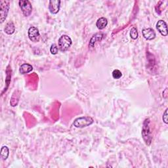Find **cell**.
Returning <instances> with one entry per match:
<instances>
[{"label":"cell","mask_w":168,"mask_h":168,"mask_svg":"<svg viewBox=\"0 0 168 168\" xmlns=\"http://www.w3.org/2000/svg\"><path fill=\"white\" fill-rule=\"evenodd\" d=\"M93 123V120L89 116L78 118L74 121V126L78 128H83L89 126Z\"/></svg>","instance_id":"obj_2"},{"label":"cell","mask_w":168,"mask_h":168,"mask_svg":"<svg viewBox=\"0 0 168 168\" xmlns=\"http://www.w3.org/2000/svg\"><path fill=\"white\" fill-rule=\"evenodd\" d=\"M32 70H33V67L32 66V65H30L29 64L25 63L20 66L19 72L21 74H25L30 73V72H32Z\"/></svg>","instance_id":"obj_11"},{"label":"cell","mask_w":168,"mask_h":168,"mask_svg":"<svg viewBox=\"0 0 168 168\" xmlns=\"http://www.w3.org/2000/svg\"><path fill=\"white\" fill-rule=\"evenodd\" d=\"M9 8V2L4 1V0L0 2V20H1L2 23L4 22V20L6 19Z\"/></svg>","instance_id":"obj_4"},{"label":"cell","mask_w":168,"mask_h":168,"mask_svg":"<svg viewBox=\"0 0 168 168\" xmlns=\"http://www.w3.org/2000/svg\"><path fill=\"white\" fill-rule=\"evenodd\" d=\"M5 32L6 34L9 35L13 34L15 31V24L12 22V21H9V22L5 25Z\"/></svg>","instance_id":"obj_13"},{"label":"cell","mask_w":168,"mask_h":168,"mask_svg":"<svg viewBox=\"0 0 168 168\" xmlns=\"http://www.w3.org/2000/svg\"><path fill=\"white\" fill-rule=\"evenodd\" d=\"M167 110H168L167 108L165 110V112H164L163 117H162L163 121H164V123H165L166 124H168V121H167Z\"/></svg>","instance_id":"obj_19"},{"label":"cell","mask_w":168,"mask_h":168,"mask_svg":"<svg viewBox=\"0 0 168 168\" xmlns=\"http://www.w3.org/2000/svg\"><path fill=\"white\" fill-rule=\"evenodd\" d=\"M103 37V35L102 33H97L93 35L90 41H89V46L91 47H93L95 44V43L98 41H101Z\"/></svg>","instance_id":"obj_12"},{"label":"cell","mask_w":168,"mask_h":168,"mask_svg":"<svg viewBox=\"0 0 168 168\" xmlns=\"http://www.w3.org/2000/svg\"><path fill=\"white\" fill-rule=\"evenodd\" d=\"M156 28L160 33L163 36H167L168 34L167 25L165 21L163 20H160L156 24Z\"/></svg>","instance_id":"obj_7"},{"label":"cell","mask_w":168,"mask_h":168,"mask_svg":"<svg viewBox=\"0 0 168 168\" xmlns=\"http://www.w3.org/2000/svg\"><path fill=\"white\" fill-rule=\"evenodd\" d=\"M108 24V20H107L105 17L100 18L96 21V26L99 30H103L106 28V26Z\"/></svg>","instance_id":"obj_10"},{"label":"cell","mask_w":168,"mask_h":168,"mask_svg":"<svg viewBox=\"0 0 168 168\" xmlns=\"http://www.w3.org/2000/svg\"><path fill=\"white\" fill-rule=\"evenodd\" d=\"M60 1L59 0H51L49 2V11L52 14L58 13L60 10Z\"/></svg>","instance_id":"obj_8"},{"label":"cell","mask_w":168,"mask_h":168,"mask_svg":"<svg viewBox=\"0 0 168 168\" xmlns=\"http://www.w3.org/2000/svg\"><path fill=\"white\" fill-rule=\"evenodd\" d=\"M72 40L67 35H62L59 40V47L62 52L66 51L72 45Z\"/></svg>","instance_id":"obj_3"},{"label":"cell","mask_w":168,"mask_h":168,"mask_svg":"<svg viewBox=\"0 0 168 168\" xmlns=\"http://www.w3.org/2000/svg\"><path fill=\"white\" fill-rule=\"evenodd\" d=\"M121 76H122V74L119 70H114L112 72V77L114 79H120Z\"/></svg>","instance_id":"obj_17"},{"label":"cell","mask_w":168,"mask_h":168,"mask_svg":"<svg viewBox=\"0 0 168 168\" xmlns=\"http://www.w3.org/2000/svg\"><path fill=\"white\" fill-rule=\"evenodd\" d=\"M19 3L24 15L25 17L30 16L32 11V7L30 2L28 0H25V1L21 0V1L19 2Z\"/></svg>","instance_id":"obj_5"},{"label":"cell","mask_w":168,"mask_h":168,"mask_svg":"<svg viewBox=\"0 0 168 168\" xmlns=\"http://www.w3.org/2000/svg\"><path fill=\"white\" fill-rule=\"evenodd\" d=\"M150 120L148 118L146 119L143 123V126H142V136L143 138L145 143L147 145H150L152 141V136H151V131L150 130Z\"/></svg>","instance_id":"obj_1"},{"label":"cell","mask_w":168,"mask_h":168,"mask_svg":"<svg viewBox=\"0 0 168 168\" xmlns=\"http://www.w3.org/2000/svg\"><path fill=\"white\" fill-rule=\"evenodd\" d=\"M29 39L33 42H38L40 40V34L37 28L32 26L29 28L28 32Z\"/></svg>","instance_id":"obj_6"},{"label":"cell","mask_w":168,"mask_h":168,"mask_svg":"<svg viewBox=\"0 0 168 168\" xmlns=\"http://www.w3.org/2000/svg\"><path fill=\"white\" fill-rule=\"evenodd\" d=\"M20 97V92L19 91H15L13 93L11 99L10 104L12 106H15L17 105L19 99Z\"/></svg>","instance_id":"obj_14"},{"label":"cell","mask_w":168,"mask_h":168,"mask_svg":"<svg viewBox=\"0 0 168 168\" xmlns=\"http://www.w3.org/2000/svg\"><path fill=\"white\" fill-rule=\"evenodd\" d=\"M58 51H59V48L57 47V45L55 44H52L51 46V48H50V52H51V54L56 55L58 53Z\"/></svg>","instance_id":"obj_18"},{"label":"cell","mask_w":168,"mask_h":168,"mask_svg":"<svg viewBox=\"0 0 168 168\" xmlns=\"http://www.w3.org/2000/svg\"><path fill=\"white\" fill-rule=\"evenodd\" d=\"M9 154V151L8 146H3L1 149V157L3 160H6L8 159Z\"/></svg>","instance_id":"obj_15"},{"label":"cell","mask_w":168,"mask_h":168,"mask_svg":"<svg viewBox=\"0 0 168 168\" xmlns=\"http://www.w3.org/2000/svg\"><path fill=\"white\" fill-rule=\"evenodd\" d=\"M142 35L147 40H152L156 38V32L152 28H144L142 31Z\"/></svg>","instance_id":"obj_9"},{"label":"cell","mask_w":168,"mask_h":168,"mask_svg":"<svg viewBox=\"0 0 168 168\" xmlns=\"http://www.w3.org/2000/svg\"><path fill=\"white\" fill-rule=\"evenodd\" d=\"M130 37L133 39V40H136V39L138 38V32L137 28L135 27H133L131 29Z\"/></svg>","instance_id":"obj_16"}]
</instances>
